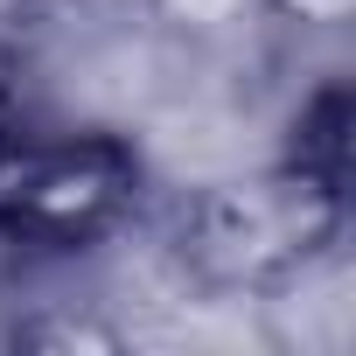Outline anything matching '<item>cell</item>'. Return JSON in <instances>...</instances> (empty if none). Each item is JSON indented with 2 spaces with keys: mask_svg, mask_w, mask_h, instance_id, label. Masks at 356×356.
I'll use <instances>...</instances> for the list:
<instances>
[{
  "mask_svg": "<svg viewBox=\"0 0 356 356\" xmlns=\"http://www.w3.org/2000/svg\"><path fill=\"white\" fill-rule=\"evenodd\" d=\"M349 133H356V98H349L342 77H321V84L293 105V119H286V154H280V161H300V168L321 175V182H342V189H349Z\"/></svg>",
  "mask_w": 356,
  "mask_h": 356,
  "instance_id": "3957f363",
  "label": "cell"
},
{
  "mask_svg": "<svg viewBox=\"0 0 356 356\" xmlns=\"http://www.w3.org/2000/svg\"><path fill=\"white\" fill-rule=\"evenodd\" d=\"M147 161L126 133L0 119V252H91L133 217Z\"/></svg>",
  "mask_w": 356,
  "mask_h": 356,
  "instance_id": "7a4b0ae2",
  "label": "cell"
},
{
  "mask_svg": "<svg viewBox=\"0 0 356 356\" xmlns=\"http://www.w3.org/2000/svg\"><path fill=\"white\" fill-rule=\"evenodd\" d=\"M342 231L349 189L300 161H273L210 182L175 224V259L210 293H286L342 252Z\"/></svg>",
  "mask_w": 356,
  "mask_h": 356,
  "instance_id": "6da1fadb",
  "label": "cell"
},
{
  "mask_svg": "<svg viewBox=\"0 0 356 356\" xmlns=\"http://www.w3.org/2000/svg\"><path fill=\"white\" fill-rule=\"evenodd\" d=\"M266 8L293 29H349L356 22V0H266Z\"/></svg>",
  "mask_w": 356,
  "mask_h": 356,
  "instance_id": "5b68a950",
  "label": "cell"
},
{
  "mask_svg": "<svg viewBox=\"0 0 356 356\" xmlns=\"http://www.w3.org/2000/svg\"><path fill=\"white\" fill-rule=\"evenodd\" d=\"M8 342L15 349H119L126 335L91 307H35L8 328Z\"/></svg>",
  "mask_w": 356,
  "mask_h": 356,
  "instance_id": "277c9868",
  "label": "cell"
}]
</instances>
